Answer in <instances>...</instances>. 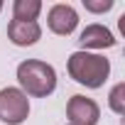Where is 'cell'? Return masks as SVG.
I'll return each instance as SVG.
<instances>
[{"mask_svg":"<svg viewBox=\"0 0 125 125\" xmlns=\"http://www.w3.org/2000/svg\"><path fill=\"white\" fill-rule=\"evenodd\" d=\"M30 115V98L15 88V86H8L0 91V120L8 123V125H20L25 123Z\"/></svg>","mask_w":125,"mask_h":125,"instance_id":"cell-3","label":"cell"},{"mask_svg":"<svg viewBox=\"0 0 125 125\" xmlns=\"http://www.w3.org/2000/svg\"><path fill=\"white\" fill-rule=\"evenodd\" d=\"M115 3H113V0H83V8L88 10V12H108L110 8H113Z\"/></svg>","mask_w":125,"mask_h":125,"instance_id":"cell-10","label":"cell"},{"mask_svg":"<svg viewBox=\"0 0 125 125\" xmlns=\"http://www.w3.org/2000/svg\"><path fill=\"white\" fill-rule=\"evenodd\" d=\"M66 69L76 83H81L86 88H101L105 83V79L110 76V61L103 54H91V52L79 49L69 56Z\"/></svg>","mask_w":125,"mask_h":125,"instance_id":"cell-1","label":"cell"},{"mask_svg":"<svg viewBox=\"0 0 125 125\" xmlns=\"http://www.w3.org/2000/svg\"><path fill=\"white\" fill-rule=\"evenodd\" d=\"M69 125H71V123H69Z\"/></svg>","mask_w":125,"mask_h":125,"instance_id":"cell-12","label":"cell"},{"mask_svg":"<svg viewBox=\"0 0 125 125\" xmlns=\"http://www.w3.org/2000/svg\"><path fill=\"white\" fill-rule=\"evenodd\" d=\"M0 10H3V3H0Z\"/></svg>","mask_w":125,"mask_h":125,"instance_id":"cell-11","label":"cell"},{"mask_svg":"<svg viewBox=\"0 0 125 125\" xmlns=\"http://www.w3.org/2000/svg\"><path fill=\"white\" fill-rule=\"evenodd\" d=\"M39 12H42V0H15L12 3V20L37 22Z\"/></svg>","mask_w":125,"mask_h":125,"instance_id":"cell-8","label":"cell"},{"mask_svg":"<svg viewBox=\"0 0 125 125\" xmlns=\"http://www.w3.org/2000/svg\"><path fill=\"white\" fill-rule=\"evenodd\" d=\"M47 25L54 34L66 37L79 27V12L66 3H56V5H52V10L47 15Z\"/></svg>","mask_w":125,"mask_h":125,"instance_id":"cell-5","label":"cell"},{"mask_svg":"<svg viewBox=\"0 0 125 125\" xmlns=\"http://www.w3.org/2000/svg\"><path fill=\"white\" fill-rule=\"evenodd\" d=\"M17 81L20 91L32 98H47L56 88V71L52 64L39 59H25L17 66Z\"/></svg>","mask_w":125,"mask_h":125,"instance_id":"cell-2","label":"cell"},{"mask_svg":"<svg viewBox=\"0 0 125 125\" xmlns=\"http://www.w3.org/2000/svg\"><path fill=\"white\" fill-rule=\"evenodd\" d=\"M108 105H110V110L118 113V115L125 113V83H123V81L110 88V93H108Z\"/></svg>","mask_w":125,"mask_h":125,"instance_id":"cell-9","label":"cell"},{"mask_svg":"<svg viewBox=\"0 0 125 125\" xmlns=\"http://www.w3.org/2000/svg\"><path fill=\"white\" fill-rule=\"evenodd\" d=\"M66 115L71 125H98L101 120V108L93 98L86 96H71L66 103Z\"/></svg>","mask_w":125,"mask_h":125,"instance_id":"cell-4","label":"cell"},{"mask_svg":"<svg viewBox=\"0 0 125 125\" xmlns=\"http://www.w3.org/2000/svg\"><path fill=\"white\" fill-rule=\"evenodd\" d=\"M8 37L15 47H32L39 37H42V27L37 22H20V20H10L8 25Z\"/></svg>","mask_w":125,"mask_h":125,"instance_id":"cell-7","label":"cell"},{"mask_svg":"<svg viewBox=\"0 0 125 125\" xmlns=\"http://www.w3.org/2000/svg\"><path fill=\"white\" fill-rule=\"evenodd\" d=\"M79 42H81L83 52H86V49H110V47H115L113 32H110L105 25H98V22L86 25L83 32L79 34Z\"/></svg>","mask_w":125,"mask_h":125,"instance_id":"cell-6","label":"cell"}]
</instances>
